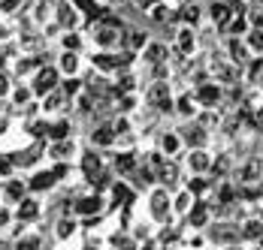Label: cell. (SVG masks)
I'll return each mask as SVG.
<instances>
[{
    "label": "cell",
    "mask_w": 263,
    "mask_h": 250,
    "mask_svg": "<svg viewBox=\"0 0 263 250\" xmlns=\"http://www.w3.org/2000/svg\"><path fill=\"white\" fill-rule=\"evenodd\" d=\"M191 163H194V169H203V166H206V154H194Z\"/></svg>",
    "instance_id": "f1b7e54d"
},
{
    "label": "cell",
    "mask_w": 263,
    "mask_h": 250,
    "mask_svg": "<svg viewBox=\"0 0 263 250\" xmlns=\"http://www.w3.org/2000/svg\"><path fill=\"white\" fill-rule=\"evenodd\" d=\"M212 22L218 27H224L230 22V6H227V3H215V6H212Z\"/></svg>",
    "instance_id": "52a82bcc"
},
{
    "label": "cell",
    "mask_w": 263,
    "mask_h": 250,
    "mask_svg": "<svg viewBox=\"0 0 263 250\" xmlns=\"http://www.w3.org/2000/svg\"><path fill=\"white\" fill-rule=\"evenodd\" d=\"M148 100H152V102H160L163 109H170V97H166V85H163V81H158V85L152 88V94H148Z\"/></svg>",
    "instance_id": "ba28073f"
},
{
    "label": "cell",
    "mask_w": 263,
    "mask_h": 250,
    "mask_svg": "<svg viewBox=\"0 0 263 250\" xmlns=\"http://www.w3.org/2000/svg\"><path fill=\"white\" fill-rule=\"evenodd\" d=\"M94 43H97V49H118V43H121V27L103 25L100 30H97Z\"/></svg>",
    "instance_id": "3957f363"
},
{
    "label": "cell",
    "mask_w": 263,
    "mask_h": 250,
    "mask_svg": "<svg viewBox=\"0 0 263 250\" xmlns=\"http://www.w3.org/2000/svg\"><path fill=\"white\" fill-rule=\"evenodd\" d=\"M54 81H58V70H52V67H49V70H40V75H36V88H33V91H36V94H49V91L54 88Z\"/></svg>",
    "instance_id": "277c9868"
},
{
    "label": "cell",
    "mask_w": 263,
    "mask_h": 250,
    "mask_svg": "<svg viewBox=\"0 0 263 250\" xmlns=\"http://www.w3.org/2000/svg\"><path fill=\"white\" fill-rule=\"evenodd\" d=\"M94 142H97V145H109V142H112V130H109V127H100V130L94 133Z\"/></svg>",
    "instance_id": "d6986e66"
},
{
    "label": "cell",
    "mask_w": 263,
    "mask_h": 250,
    "mask_svg": "<svg viewBox=\"0 0 263 250\" xmlns=\"http://www.w3.org/2000/svg\"><path fill=\"white\" fill-rule=\"evenodd\" d=\"M76 208H79L82 214H91V211H97V208H100V199H97V196H88V199H82Z\"/></svg>",
    "instance_id": "5bb4252c"
},
{
    "label": "cell",
    "mask_w": 263,
    "mask_h": 250,
    "mask_svg": "<svg viewBox=\"0 0 263 250\" xmlns=\"http://www.w3.org/2000/svg\"><path fill=\"white\" fill-rule=\"evenodd\" d=\"M163 148H166V151H176V148H179L176 136H166V139H163Z\"/></svg>",
    "instance_id": "4dcf8cb0"
},
{
    "label": "cell",
    "mask_w": 263,
    "mask_h": 250,
    "mask_svg": "<svg viewBox=\"0 0 263 250\" xmlns=\"http://www.w3.org/2000/svg\"><path fill=\"white\" fill-rule=\"evenodd\" d=\"M36 211H40V208H36V202H22L18 217H22V220H30V217H36Z\"/></svg>",
    "instance_id": "2e32d148"
},
{
    "label": "cell",
    "mask_w": 263,
    "mask_h": 250,
    "mask_svg": "<svg viewBox=\"0 0 263 250\" xmlns=\"http://www.w3.org/2000/svg\"><path fill=\"white\" fill-rule=\"evenodd\" d=\"M22 193H25V187H22V184H12V187H9V196H12V199H18Z\"/></svg>",
    "instance_id": "1f68e13d"
},
{
    "label": "cell",
    "mask_w": 263,
    "mask_h": 250,
    "mask_svg": "<svg viewBox=\"0 0 263 250\" xmlns=\"http://www.w3.org/2000/svg\"><path fill=\"white\" fill-rule=\"evenodd\" d=\"M97 169H100V160H97V157H94V154H91V157H88V160H85V172H88V175H94V172H97Z\"/></svg>",
    "instance_id": "44dd1931"
},
{
    "label": "cell",
    "mask_w": 263,
    "mask_h": 250,
    "mask_svg": "<svg viewBox=\"0 0 263 250\" xmlns=\"http://www.w3.org/2000/svg\"><path fill=\"white\" fill-rule=\"evenodd\" d=\"M194 49H197L194 30H191V27H182V30H179V51H182V54H191Z\"/></svg>",
    "instance_id": "8992f818"
},
{
    "label": "cell",
    "mask_w": 263,
    "mask_h": 250,
    "mask_svg": "<svg viewBox=\"0 0 263 250\" xmlns=\"http://www.w3.org/2000/svg\"><path fill=\"white\" fill-rule=\"evenodd\" d=\"M64 91H67V94H79V81H76V78H70V81L64 85Z\"/></svg>",
    "instance_id": "83f0119b"
},
{
    "label": "cell",
    "mask_w": 263,
    "mask_h": 250,
    "mask_svg": "<svg viewBox=\"0 0 263 250\" xmlns=\"http://www.w3.org/2000/svg\"><path fill=\"white\" fill-rule=\"evenodd\" d=\"M54 22H58V27H64V30H76L82 22V12L79 6L70 0V3H58L54 6Z\"/></svg>",
    "instance_id": "6da1fadb"
},
{
    "label": "cell",
    "mask_w": 263,
    "mask_h": 250,
    "mask_svg": "<svg viewBox=\"0 0 263 250\" xmlns=\"http://www.w3.org/2000/svg\"><path fill=\"white\" fill-rule=\"evenodd\" d=\"M61 43H64V49H67V51H79L82 49V36L76 33V30H67Z\"/></svg>",
    "instance_id": "8fae6325"
},
{
    "label": "cell",
    "mask_w": 263,
    "mask_h": 250,
    "mask_svg": "<svg viewBox=\"0 0 263 250\" xmlns=\"http://www.w3.org/2000/svg\"><path fill=\"white\" fill-rule=\"evenodd\" d=\"M245 27H248V22H245L242 15H239V18H233V22H230V30H233V33H242Z\"/></svg>",
    "instance_id": "cb8c5ba5"
},
{
    "label": "cell",
    "mask_w": 263,
    "mask_h": 250,
    "mask_svg": "<svg viewBox=\"0 0 263 250\" xmlns=\"http://www.w3.org/2000/svg\"><path fill=\"white\" fill-rule=\"evenodd\" d=\"M52 178L54 172H43V175L33 178V190H46V187H52Z\"/></svg>",
    "instance_id": "e0dca14e"
},
{
    "label": "cell",
    "mask_w": 263,
    "mask_h": 250,
    "mask_svg": "<svg viewBox=\"0 0 263 250\" xmlns=\"http://www.w3.org/2000/svg\"><path fill=\"white\" fill-rule=\"evenodd\" d=\"M145 250H148V247H145Z\"/></svg>",
    "instance_id": "74e56055"
},
{
    "label": "cell",
    "mask_w": 263,
    "mask_h": 250,
    "mask_svg": "<svg viewBox=\"0 0 263 250\" xmlns=\"http://www.w3.org/2000/svg\"><path fill=\"white\" fill-rule=\"evenodd\" d=\"M251 3H263V0H251Z\"/></svg>",
    "instance_id": "8d00e7d4"
},
{
    "label": "cell",
    "mask_w": 263,
    "mask_h": 250,
    "mask_svg": "<svg viewBox=\"0 0 263 250\" xmlns=\"http://www.w3.org/2000/svg\"><path fill=\"white\" fill-rule=\"evenodd\" d=\"M58 67H61V73L73 75L76 70H79V54H76V51H67V49H64V54H61V64H58Z\"/></svg>",
    "instance_id": "5b68a950"
},
{
    "label": "cell",
    "mask_w": 263,
    "mask_h": 250,
    "mask_svg": "<svg viewBox=\"0 0 263 250\" xmlns=\"http://www.w3.org/2000/svg\"><path fill=\"white\" fill-rule=\"evenodd\" d=\"M179 109H182V112H194V109H191V100H187V97H182V100H179Z\"/></svg>",
    "instance_id": "d6a6232c"
},
{
    "label": "cell",
    "mask_w": 263,
    "mask_h": 250,
    "mask_svg": "<svg viewBox=\"0 0 263 250\" xmlns=\"http://www.w3.org/2000/svg\"><path fill=\"white\" fill-rule=\"evenodd\" d=\"M200 100L203 102H215L218 100V88H215V85H203V88H200Z\"/></svg>",
    "instance_id": "ac0fdd59"
},
{
    "label": "cell",
    "mask_w": 263,
    "mask_h": 250,
    "mask_svg": "<svg viewBox=\"0 0 263 250\" xmlns=\"http://www.w3.org/2000/svg\"><path fill=\"white\" fill-rule=\"evenodd\" d=\"M127 49H130V51L145 49V33H139V30H130V33H127Z\"/></svg>",
    "instance_id": "7c38bea8"
},
{
    "label": "cell",
    "mask_w": 263,
    "mask_h": 250,
    "mask_svg": "<svg viewBox=\"0 0 263 250\" xmlns=\"http://www.w3.org/2000/svg\"><path fill=\"white\" fill-rule=\"evenodd\" d=\"M133 88V78L130 75H124V78H121V91H130Z\"/></svg>",
    "instance_id": "836d02e7"
},
{
    "label": "cell",
    "mask_w": 263,
    "mask_h": 250,
    "mask_svg": "<svg viewBox=\"0 0 263 250\" xmlns=\"http://www.w3.org/2000/svg\"><path fill=\"white\" fill-rule=\"evenodd\" d=\"M115 166H118L121 172H130V169H133V160H130V157H127V154H121V157L115 160Z\"/></svg>",
    "instance_id": "ffe728a7"
},
{
    "label": "cell",
    "mask_w": 263,
    "mask_h": 250,
    "mask_svg": "<svg viewBox=\"0 0 263 250\" xmlns=\"http://www.w3.org/2000/svg\"><path fill=\"white\" fill-rule=\"evenodd\" d=\"M0 94H6V78L0 75Z\"/></svg>",
    "instance_id": "e575fe53"
},
{
    "label": "cell",
    "mask_w": 263,
    "mask_h": 250,
    "mask_svg": "<svg viewBox=\"0 0 263 250\" xmlns=\"http://www.w3.org/2000/svg\"><path fill=\"white\" fill-rule=\"evenodd\" d=\"M170 15H173V9H170V3H155V6H152V12H148V18H152V22H166V18H170Z\"/></svg>",
    "instance_id": "9c48e42d"
},
{
    "label": "cell",
    "mask_w": 263,
    "mask_h": 250,
    "mask_svg": "<svg viewBox=\"0 0 263 250\" xmlns=\"http://www.w3.org/2000/svg\"><path fill=\"white\" fill-rule=\"evenodd\" d=\"M182 18L187 22V25H194V22L200 18V6H194V3H187V6H182Z\"/></svg>",
    "instance_id": "9a60e30c"
},
{
    "label": "cell",
    "mask_w": 263,
    "mask_h": 250,
    "mask_svg": "<svg viewBox=\"0 0 263 250\" xmlns=\"http://www.w3.org/2000/svg\"><path fill=\"white\" fill-rule=\"evenodd\" d=\"M203 220H206V211H203V205H197V208H194V214H191V223L200 226Z\"/></svg>",
    "instance_id": "7402d4cb"
},
{
    "label": "cell",
    "mask_w": 263,
    "mask_h": 250,
    "mask_svg": "<svg viewBox=\"0 0 263 250\" xmlns=\"http://www.w3.org/2000/svg\"><path fill=\"white\" fill-rule=\"evenodd\" d=\"M36 244H40L36 238H25V241L18 244V250H36Z\"/></svg>",
    "instance_id": "4316f807"
},
{
    "label": "cell",
    "mask_w": 263,
    "mask_h": 250,
    "mask_svg": "<svg viewBox=\"0 0 263 250\" xmlns=\"http://www.w3.org/2000/svg\"><path fill=\"white\" fill-rule=\"evenodd\" d=\"M0 67H3V54H0Z\"/></svg>",
    "instance_id": "d590c367"
},
{
    "label": "cell",
    "mask_w": 263,
    "mask_h": 250,
    "mask_svg": "<svg viewBox=\"0 0 263 250\" xmlns=\"http://www.w3.org/2000/svg\"><path fill=\"white\" fill-rule=\"evenodd\" d=\"M163 46H160V43H152V46H145V49H142V57H145V60H152V64H158L160 57H163Z\"/></svg>",
    "instance_id": "30bf717a"
},
{
    "label": "cell",
    "mask_w": 263,
    "mask_h": 250,
    "mask_svg": "<svg viewBox=\"0 0 263 250\" xmlns=\"http://www.w3.org/2000/svg\"><path fill=\"white\" fill-rule=\"evenodd\" d=\"M70 151H73V145H58V148H54L52 154H54V157H67Z\"/></svg>",
    "instance_id": "f546056e"
},
{
    "label": "cell",
    "mask_w": 263,
    "mask_h": 250,
    "mask_svg": "<svg viewBox=\"0 0 263 250\" xmlns=\"http://www.w3.org/2000/svg\"><path fill=\"white\" fill-rule=\"evenodd\" d=\"M67 133H70V124H64V121H61V124H54V127H52V136H54V139H64Z\"/></svg>",
    "instance_id": "603a6c76"
},
{
    "label": "cell",
    "mask_w": 263,
    "mask_h": 250,
    "mask_svg": "<svg viewBox=\"0 0 263 250\" xmlns=\"http://www.w3.org/2000/svg\"><path fill=\"white\" fill-rule=\"evenodd\" d=\"M245 43H248V49L251 51H263V30H251Z\"/></svg>",
    "instance_id": "4fadbf2b"
},
{
    "label": "cell",
    "mask_w": 263,
    "mask_h": 250,
    "mask_svg": "<svg viewBox=\"0 0 263 250\" xmlns=\"http://www.w3.org/2000/svg\"><path fill=\"white\" fill-rule=\"evenodd\" d=\"M12 97H15V102H18V106H22V102H25L27 97H30V91H27V88H18V91H15Z\"/></svg>",
    "instance_id": "484cf974"
},
{
    "label": "cell",
    "mask_w": 263,
    "mask_h": 250,
    "mask_svg": "<svg viewBox=\"0 0 263 250\" xmlns=\"http://www.w3.org/2000/svg\"><path fill=\"white\" fill-rule=\"evenodd\" d=\"M124 64H127V54H109L106 49H100L97 54H94V67H97V70H103V73L118 70V67H124Z\"/></svg>",
    "instance_id": "7a4b0ae2"
},
{
    "label": "cell",
    "mask_w": 263,
    "mask_h": 250,
    "mask_svg": "<svg viewBox=\"0 0 263 250\" xmlns=\"http://www.w3.org/2000/svg\"><path fill=\"white\" fill-rule=\"evenodd\" d=\"M70 232H73V223H70V220H61V223H58V235H61V238H67Z\"/></svg>",
    "instance_id": "d4e9b609"
}]
</instances>
